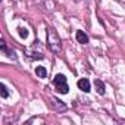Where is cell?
Wrapping results in <instances>:
<instances>
[{
  "label": "cell",
  "instance_id": "1",
  "mask_svg": "<svg viewBox=\"0 0 125 125\" xmlns=\"http://www.w3.org/2000/svg\"><path fill=\"white\" fill-rule=\"evenodd\" d=\"M47 46L53 53H59L60 52V37L59 34L53 30V28H47Z\"/></svg>",
  "mask_w": 125,
  "mask_h": 125
},
{
  "label": "cell",
  "instance_id": "2",
  "mask_svg": "<svg viewBox=\"0 0 125 125\" xmlns=\"http://www.w3.org/2000/svg\"><path fill=\"white\" fill-rule=\"evenodd\" d=\"M54 85H56V91L60 93V94H66L69 87H68V83H66V77L63 74H57L53 80Z\"/></svg>",
  "mask_w": 125,
  "mask_h": 125
},
{
  "label": "cell",
  "instance_id": "3",
  "mask_svg": "<svg viewBox=\"0 0 125 125\" xmlns=\"http://www.w3.org/2000/svg\"><path fill=\"white\" fill-rule=\"evenodd\" d=\"M0 50H2L9 59H12V60H16V53L12 50V49H9L8 47V44L5 43V40H2V41H0Z\"/></svg>",
  "mask_w": 125,
  "mask_h": 125
},
{
  "label": "cell",
  "instance_id": "4",
  "mask_svg": "<svg viewBox=\"0 0 125 125\" xmlns=\"http://www.w3.org/2000/svg\"><path fill=\"white\" fill-rule=\"evenodd\" d=\"M77 85H78V88H80L81 91H84V93H88V91L91 90V84H90V81H88L87 78H81V80H78Z\"/></svg>",
  "mask_w": 125,
  "mask_h": 125
},
{
  "label": "cell",
  "instance_id": "5",
  "mask_svg": "<svg viewBox=\"0 0 125 125\" xmlns=\"http://www.w3.org/2000/svg\"><path fill=\"white\" fill-rule=\"evenodd\" d=\"M94 88H96V91H97L100 96H103V94L106 93V87H104V84H103L102 80H94Z\"/></svg>",
  "mask_w": 125,
  "mask_h": 125
},
{
  "label": "cell",
  "instance_id": "6",
  "mask_svg": "<svg viewBox=\"0 0 125 125\" xmlns=\"http://www.w3.org/2000/svg\"><path fill=\"white\" fill-rule=\"evenodd\" d=\"M75 37H77V41L81 43V44H87V43H88V35H87L84 31H77Z\"/></svg>",
  "mask_w": 125,
  "mask_h": 125
},
{
  "label": "cell",
  "instance_id": "7",
  "mask_svg": "<svg viewBox=\"0 0 125 125\" xmlns=\"http://www.w3.org/2000/svg\"><path fill=\"white\" fill-rule=\"evenodd\" d=\"M25 53H27L28 57H31V59H44V54L40 53V52H31L30 49H25Z\"/></svg>",
  "mask_w": 125,
  "mask_h": 125
},
{
  "label": "cell",
  "instance_id": "8",
  "mask_svg": "<svg viewBox=\"0 0 125 125\" xmlns=\"http://www.w3.org/2000/svg\"><path fill=\"white\" fill-rule=\"evenodd\" d=\"M52 102L56 104V109H57V110H60V112L66 110V106H65L63 103H62V100H57V99H54V97H53V99H52Z\"/></svg>",
  "mask_w": 125,
  "mask_h": 125
},
{
  "label": "cell",
  "instance_id": "9",
  "mask_svg": "<svg viewBox=\"0 0 125 125\" xmlns=\"http://www.w3.org/2000/svg\"><path fill=\"white\" fill-rule=\"evenodd\" d=\"M35 74L38 75V78H46L47 77V71L44 66H37L35 68Z\"/></svg>",
  "mask_w": 125,
  "mask_h": 125
},
{
  "label": "cell",
  "instance_id": "10",
  "mask_svg": "<svg viewBox=\"0 0 125 125\" xmlns=\"http://www.w3.org/2000/svg\"><path fill=\"white\" fill-rule=\"evenodd\" d=\"M0 96H2L3 99L9 97V91H8V87L5 84H0Z\"/></svg>",
  "mask_w": 125,
  "mask_h": 125
},
{
  "label": "cell",
  "instance_id": "11",
  "mask_svg": "<svg viewBox=\"0 0 125 125\" xmlns=\"http://www.w3.org/2000/svg\"><path fill=\"white\" fill-rule=\"evenodd\" d=\"M18 31H19V35H21V38H27V37H28V30H27V28H22V27H21Z\"/></svg>",
  "mask_w": 125,
  "mask_h": 125
}]
</instances>
